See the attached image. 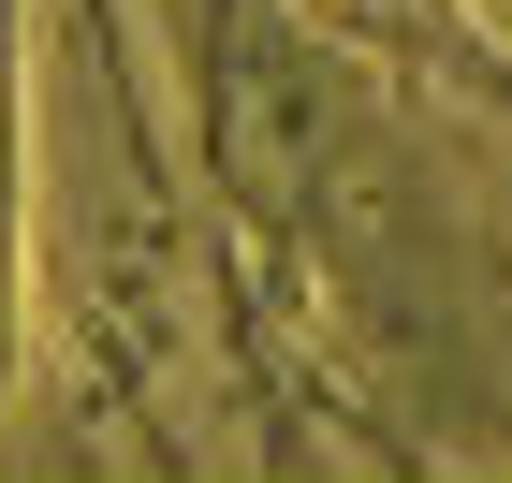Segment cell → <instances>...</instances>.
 Here are the masks:
<instances>
[{
    "mask_svg": "<svg viewBox=\"0 0 512 483\" xmlns=\"http://www.w3.org/2000/svg\"><path fill=\"white\" fill-rule=\"evenodd\" d=\"M483 15H512V0H483Z\"/></svg>",
    "mask_w": 512,
    "mask_h": 483,
    "instance_id": "cell-1",
    "label": "cell"
}]
</instances>
